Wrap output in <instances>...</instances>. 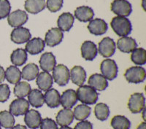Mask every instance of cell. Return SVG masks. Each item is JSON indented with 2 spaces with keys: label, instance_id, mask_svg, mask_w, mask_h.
Returning a JSON list of instances; mask_svg holds the SVG:
<instances>
[{
  "label": "cell",
  "instance_id": "cell-1",
  "mask_svg": "<svg viewBox=\"0 0 146 129\" xmlns=\"http://www.w3.org/2000/svg\"><path fill=\"white\" fill-rule=\"evenodd\" d=\"M110 26L118 36H126L131 32V23L125 17H114L110 22Z\"/></svg>",
  "mask_w": 146,
  "mask_h": 129
},
{
  "label": "cell",
  "instance_id": "cell-2",
  "mask_svg": "<svg viewBox=\"0 0 146 129\" xmlns=\"http://www.w3.org/2000/svg\"><path fill=\"white\" fill-rule=\"evenodd\" d=\"M78 100L86 105H92L98 100V93L96 90L88 85H81L76 92Z\"/></svg>",
  "mask_w": 146,
  "mask_h": 129
},
{
  "label": "cell",
  "instance_id": "cell-3",
  "mask_svg": "<svg viewBox=\"0 0 146 129\" xmlns=\"http://www.w3.org/2000/svg\"><path fill=\"white\" fill-rule=\"evenodd\" d=\"M124 77L127 82L130 83L137 84L143 83L146 77L145 70L142 66H131L126 69Z\"/></svg>",
  "mask_w": 146,
  "mask_h": 129
},
{
  "label": "cell",
  "instance_id": "cell-4",
  "mask_svg": "<svg viewBox=\"0 0 146 129\" xmlns=\"http://www.w3.org/2000/svg\"><path fill=\"white\" fill-rule=\"evenodd\" d=\"M55 83L59 86H64L69 83L70 79V70L66 66L58 64L53 70V77Z\"/></svg>",
  "mask_w": 146,
  "mask_h": 129
},
{
  "label": "cell",
  "instance_id": "cell-5",
  "mask_svg": "<svg viewBox=\"0 0 146 129\" xmlns=\"http://www.w3.org/2000/svg\"><path fill=\"white\" fill-rule=\"evenodd\" d=\"M112 12L120 17H127L131 14L132 7L127 0H114L111 3Z\"/></svg>",
  "mask_w": 146,
  "mask_h": 129
},
{
  "label": "cell",
  "instance_id": "cell-6",
  "mask_svg": "<svg viewBox=\"0 0 146 129\" xmlns=\"http://www.w3.org/2000/svg\"><path fill=\"white\" fill-rule=\"evenodd\" d=\"M145 99L143 93H135L130 96L128 108L133 114L141 112L145 109Z\"/></svg>",
  "mask_w": 146,
  "mask_h": 129
},
{
  "label": "cell",
  "instance_id": "cell-7",
  "mask_svg": "<svg viewBox=\"0 0 146 129\" xmlns=\"http://www.w3.org/2000/svg\"><path fill=\"white\" fill-rule=\"evenodd\" d=\"M100 70L102 74V75L109 80H113L118 75V66L114 60H104L100 66Z\"/></svg>",
  "mask_w": 146,
  "mask_h": 129
},
{
  "label": "cell",
  "instance_id": "cell-8",
  "mask_svg": "<svg viewBox=\"0 0 146 129\" xmlns=\"http://www.w3.org/2000/svg\"><path fill=\"white\" fill-rule=\"evenodd\" d=\"M115 48L116 45L114 40L110 37H105L99 43L97 51L102 56L105 58H110L115 53Z\"/></svg>",
  "mask_w": 146,
  "mask_h": 129
},
{
  "label": "cell",
  "instance_id": "cell-9",
  "mask_svg": "<svg viewBox=\"0 0 146 129\" xmlns=\"http://www.w3.org/2000/svg\"><path fill=\"white\" fill-rule=\"evenodd\" d=\"M29 109V103L24 98H19L12 101L10 105V112L14 116L25 114Z\"/></svg>",
  "mask_w": 146,
  "mask_h": 129
},
{
  "label": "cell",
  "instance_id": "cell-10",
  "mask_svg": "<svg viewBox=\"0 0 146 129\" xmlns=\"http://www.w3.org/2000/svg\"><path fill=\"white\" fill-rule=\"evenodd\" d=\"M28 14L21 10H17L9 14L7 22L12 27H20L25 24L28 21Z\"/></svg>",
  "mask_w": 146,
  "mask_h": 129
},
{
  "label": "cell",
  "instance_id": "cell-11",
  "mask_svg": "<svg viewBox=\"0 0 146 129\" xmlns=\"http://www.w3.org/2000/svg\"><path fill=\"white\" fill-rule=\"evenodd\" d=\"M31 33L29 30L24 27H17L14 28L10 34V39L14 43L23 44L27 42L31 39Z\"/></svg>",
  "mask_w": 146,
  "mask_h": 129
},
{
  "label": "cell",
  "instance_id": "cell-12",
  "mask_svg": "<svg viewBox=\"0 0 146 129\" xmlns=\"http://www.w3.org/2000/svg\"><path fill=\"white\" fill-rule=\"evenodd\" d=\"M64 34L58 28H52L48 30L45 36V44L49 47H55L62 42Z\"/></svg>",
  "mask_w": 146,
  "mask_h": 129
},
{
  "label": "cell",
  "instance_id": "cell-13",
  "mask_svg": "<svg viewBox=\"0 0 146 129\" xmlns=\"http://www.w3.org/2000/svg\"><path fill=\"white\" fill-rule=\"evenodd\" d=\"M108 26L105 21L101 18H96L90 21L88 25V29L89 32L95 36H100L106 33Z\"/></svg>",
  "mask_w": 146,
  "mask_h": 129
},
{
  "label": "cell",
  "instance_id": "cell-14",
  "mask_svg": "<svg viewBox=\"0 0 146 129\" xmlns=\"http://www.w3.org/2000/svg\"><path fill=\"white\" fill-rule=\"evenodd\" d=\"M41 114L35 109H29L25 114L24 122L30 129H37L41 123Z\"/></svg>",
  "mask_w": 146,
  "mask_h": 129
},
{
  "label": "cell",
  "instance_id": "cell-15",
  "mask_svg": "<svg viewBox=\"0 0 146 129\" xmlns=\"http://www.w3.org/2000/svg\"><path fill=\"white\" fill-rule=\"evenodd\" d=\"M78 102L76 91L72 89H68L63 92L60 96V104L65 109H71Z\"/></svg>",
  "mask_w": 146,
  "mask_h": 129
},
{
  "label": "cell",
  "instance_id": "cell-16",
  "mask_svg": "<svg viewBox=\"0 0 146 129\" xmlns=\"http://www.w3.org/2000/svg\"><path fill=\"white\" fill-rule=\"evenodd\" d=\"M80 50L82 57L86 61H93L98 53L96 45L91 41H85L82 44Z\"/></svg>",
  "mask_w": 146,
  "mask_h": 129
},
{
  "label": "cell",
  "instance_id": "cell-17",
  "mask_svg": "<svg viewBox=\"0 0 146 129\" xmlns=\"http://www.w3.org/2000/svg\"><path fill=\"white\" fill-rule=\"evenodd\" d=\"M40 66L41 69L46 72H50L53 71L54 67L56 65V57L52 53H45L40 57Z\"/></svg>",
  "mask_w": 146,
  "mask_h": 129
},
{
  "label": "cell",
  "instance_id": "cell-18",
  "mask_svg": "<svg viewBox=\"0 0 146 129\" xmlns=\"http://www.w3.org/2000/svg\"><path fill=\"white\" fill-rule=\"evenodd\" d=\"M137 47L135 40L129 36H123L117 42V48L120 51L125 53H130Z\"/></svg>",
  "mask_w": 146,
  "mask_h": 129
},
{
  "label": "cell",
  "instance_id": "cell-19",
  "mask_svg": "<svg viewBox=\"0 0 146 129\" xmlns=\"http://www.w3.org/2000/svg\"><path fill=\"white\" fill-rule=\"evenodd\" d=\"M88 85L96 91H105L108 86V80L100 74H94L91 75L88 81Z\"/></svg>",
  "mask_w": 146,
  "mask_h": 129
},
{
  "label": "cell",
  "instance_id": "cell-20",
  "mask_svg": "<svg viewBox=\"0 0 146 129\" xmlns=\"http://www.w3.org/2000/svg\"><path fill=\"white\" fill-rule=\"evenodd\" d=\"M45 42L40 37L33 38L29 40L26 45V51L31 55H36L43 51L45 48Z\"/></svg>",
  "mask_w": 146,
  "mask_h": 129
},
{
  "label": "cell",
  "instance_id": "cell-21",
  "mask_svg": "<svg viewBox=\"0 0 146 129\" xmlns=\"http://www.w3.org/2000/svg\"><path fill=\"white\" fill-rule=\"evenodd\" d=\"M70 75L72 82L78 86L83 85L86 79V72L80 66H74L70 71Z\"/></svg>",
  "mask_w": 146,
  "mask_h": 129
},
{
  "label": "cell",
  "instance_id": "cell-22",
  "mask_svg": "<svg viewBox=\"0 0 146 129\" xmlns=\"http://www.w3.org/2000/svg\"><path fill=\"white\" fill-rule=\"evenodd\" d=\"M75 18L70 13H64L58 17L57 25L62 32H69L72 27Z\"/></svg>",
  "mask_w": 146,
  "mask_h": 129
},
{
  "label": "cell",
  "instance_id": "cell-23",
  "mask_svg": "<svg viewBox=\"0 0 146 129\" xmlns=\"http://www.w3.org/2000/svg\"><path fill=\"white\" fill-rule=\"evenodd\" d=\"M36 83L41 91H47L50 89L53 86V77L49 72L42 71L39 73V75L36 77Z\"/></svg>",
  "mask_w": 146,
  "mask_h": 129
},
{
  "label": "cell",
  "instance_id": "cell-24",
  "mask_svg": "<svg viewBox=\"0 0 146 129\" xmlns=\"http://www.w3.org/2000/svg\"><path fill=\"white\" fill-rule=\"evenodd\" d=\"M56 123L60 126H68L73 122L74 115L71 109H61L56 115Z\"/></svg>",
  "mask_w": 146,
  "mask_h": 129
},
{
  "label": "cell",
  "instance_id": "cell-25",
  "mask_svg": "<svg viewBox=\"0 0 146 129\" xmlns=\"http://www.w3.org/2000/svg\"><path fill=\"white\" fill-rule=\"evenodd\" d=\"M44 99L47 106L50 108H56L60 105V94L54 88H50L45 92Z\"/></svg>",
  "mask_w": 146,
  "mask_h": 129
},
{
  "label": "cell",
  "instance_id": "cell-26",
  "mask_svg": "<svg viewBox=\"0 0 146 129\" xmlns=\"http://www.w3.org/2000/svg\"><path fill=\"white\" fill-rule=\"evenodd\" d=\"M94 16V13L92 8L88 6L78 7L75 10V17L81 22H88L92 20Z\"/></svg>",
  "mask_w": 146,
  "mask_h": 129
},
{
  "label": "cell",
  "instance_id": "cell-27",
  "mask_svg": "<svg viewBox=\"0 0 146 129\" xmlns=\"http://www.w3.org/2000/svg\"><path fill=\"white\" fill-rule=\"evenodd\" d=\"M25 10L32 14H37L45 8V0H26Z\"/></svg>",
  "mask_w": 146,
  "mask_h": 129
},
{
  "label": "cell",
  "instance_id": "cell-28",
  "mask_svg": "<svg viewBox=\"0 0 146 129\" xmlns=\"http://www.w3.org/2000/svg\"><path fill=\"white\" fill-rule=\"evenodd\" d=\"M28 99L30 105L36 108L41 107L45 103L44 95L38 89H34L30 91L28 95Z\"/></svg>",
  "mask_w": 146,
  "mask_h": 129
},
{
  "label": "cell",
  "instance_id": "cell-29",
  "mask_svg": "<svg viewBox=\"0 0 146 129\" xmlns=\"http://www.w3.org/2000/svg\"><path fill=\"white\" fill-rule=\"evenodd\" d=\"M27 51L22 48H18L12 53L10 56V60L12 64L15 66H21L26 63L27 61Z\"/></svg>",
  "mask_w": 146,
  "mask_h": 129
},
{
  "label": "cell",
  "instance_id": "cell-30",
  "mask_svg": "<svg viewBox=\"0 0 146 129\" xmlns=\"http://www.w3.org/2000/svg\"><path fill=\"white\" fill-rule=\"evenodd\" d=\"M39 75V68L35 64L31 63L26 65L21 71V78L26 80L32 81Z\"/></svg>",
  "mask_w": 146,
  "mask_h": 129
},
{
  "label": "cell",
  "instance_id": "cell-31",
  "mask_svg": "<svg viewBox=\"0 0 146 129\" xmlns=\"http://www.w3.org/2000/svg\"><path fill=\"white\" fill-rule=\"evenodd\" d=\"M5 78L11 84H17L21 79V72L15 66H10L5 71Z\"/></svg>",
  "mask_w": 146,
  "mask_h": 129
},
{
  "label": "cell",
  "instance_id": "cell-32",
  "mask_svg": "<svg viewBox=\"0 0 146 129\" xmlns=\"http://www.w3.org/2000/svg\"><path fill=\"white\" fill-rule=\"evenodd\" d=\"M91 109L86 104H80L74 109L73 115L77 120H85L91 114Z\"/></svg>",
  "mask_w": 146,
  "mask_h": 129
},
{
  "label": "cell",
  "instance_id": "cell-33",
  "mask_svg": "<svg viewBox=\"0 0 146 129\" xmlns=\"http://www.w3.org/2000/svg\"><path fill=\"white\" fill-rule=\"evenodd\" d=\"M110 125L113 129H129L131 122L123 115H115L111 120Z\"/></svg>",
  "mask_w": 146,
  "mask_h": 129
},
{
  "label": "cell",
  "instance_id": "cell-34",
  "mask_svg": "<svg viewBox=\"0 0 146 129\" xmlns=\"http://www.w3.org/2000/svg\"><path fill=\"white\" fill-rule=\"evenodd\" d=\"M131 59L136 65H144L146 64V50L144 48H136L131 52Z\"/></svg>",
  "mask_w": 146,
  "mask_h": 129
},
{
  "label": "cell",
  "instance_id": "cell-35",
  "mask_svg": "<svg viewBox=\"0 0 146 129\" xmlns=\"http://www.w3.org/2000/svg\"><path fill=\"white\" fill-rule=\"evenodd\" d=\"M94 114L96 118L100 120H106L110 115L109 107L104 103H99L95 106Z\"/></svg>",
  "mask_w": 146,
  "mask_h": 129
},
{
  "label": "cell",
  "instance_id": "cell-36",
  "mask_svg": "<svg viewBox=\"0 0 146 129\" xmlns=\"http://www.w3.org/2000/svg\"><path fill=\"white\" fill-rule=\"evenodd\" d=\"M15 124L13 115L8 111L0 112V125L6 129H10Z\"/></svg>",
  "mask_w": 146,
  "mask_h": 129
},
{
  "label": "cell",
  "instance_id": "cell-37",
  "mask_svg": "<svg viewBox=\"0 0 146 129\" xmlns=\"http://www.w3.org/2000/svg\"><path fill=\"white\" fill-rule=\"evenodd\" d=\"M31 91V86L27 82H19L15 84L14 88V94L18 98H24L29 95Z\"/></svg>",
  "mask_w": 146,
  "mask_h": 129
},
{
  "label": "cell",
  "instance_id": "cell-38",
  "mask_svg": "<svg viewBox=\"0 0 146 129\" xmlns=\"http://www.w3.org/2000/svg\"><path fill=\"white\" fill-rule=\"evenodd\" d=\"M64 0H47L45 6L51 13H56L62 9Z\"/></svg>",
  "mask_w": 146,
  "mask_h": 129
},
{
  "label": "cell",
  "instance_id": "cell-39",
  "mask_svg": "<svg viewBox=\"0 0 146 129\" xmlns=\"http://www.w3.org/2000/svg\"><path fill=\"white\" fill-rule=\"evenodd\" d=\"M11 6L8 0H0V19H4L9 15Z\"/></svg>",
  "mask_w": 146,
  "mask_h": 129
},
{
  "label": "cell",
  "instance_id": "cell-40",
  "mask_svg": "<svg viewBox=\"0 0 146 129\" xmlns=\"http://www.w3.org/2000/svg\"><path fill=\"white\" fill-rule=\"evenodd\" d=\"M10 96V90L7 84L0 85V102H5Z\"/></svg>",
  "mask_w": 146,
  "mask_h": 129
},
{
  "label": "cell",
  "instance_id": "cell-41",
  "mask_svg": "<svg viewBox=\"0 0 146 129\" xmlns=\"http://www.w3.org/2000/svg\"><path fill=\"white\" fill-rule=\"evenodd\" d=\"M40 129H58L57 123L51 118H45L42 120L40 123Z\"/></svg>",
  "mask_w": 146,
  "mask_h": 129
},
{
  "label": "cell",
  "instance_id": "cell-42",
  "mask_svg": "<svg viewBox=\"0 0 146 129\" xmlns=\"http://www.w3.org/2000/svg\"><path fill=\"white\" fill-rule=\"evenodd\" d=\"M74 129H93V125L88 120H81L77 123Z\"/></svg>",
  "mask_w": 146,
  "mask_h": 129
},
{
  "label": "cell",
  "instance_id": "cell-43",
  "mask_svg": "<svg viewBox=\"0 0 146 129\" xmlns=\"http://www.w3.org/2000/svg\"><path fill=\"white\" fill-rule=\"evenodd\" d=\"M5 79V71L2 66H0V83H3Z\"/></svg>",
  "mask_w": 146,
  "mask_h": 129
},
{
  "label": "cell",
  "instance_id": "cell-44",
  "mask_svg": "<svg viewBox=\"0 0 146 129\" xmlns=\"http://www.w3.org/2000/svg\"><path fill=\"white\" fill-rule=\"evenodd\" d=\"M10 129H27V128L25 126H23V125L18 124L16 126H13V127Z\"/></svg>",
  "mask_w": 146,
  "mask_h": 129
},
{
  "label": "cell",
  "instance_id": "cell-45",
  "mask_svg": "<svg viewBox=\"0 0 146 129\" xmlns=\"http://www.w3.org/2000/svg\"><path fill=\"white\" fill-rule=\"evenodd\" d=\"M137 129H146V123L145 122H142L137 126Z\"/></svg>",
  "mask_w": 146,
  "mask_h": 129
},
{
  "label": "cell",
  "instance_id": "cell-46",
  "mask_svg": "<svg viewBox=\"0 0 146 129\" xmlns=\"http://www.w3.org/2000/svg\"><path fill=\"white\" fill-rule=\"evenodd\" d=\"M59 129H72V128L69 127V126H62Z\"/></svg>",
  "mask_w": 146,
  "mask_h": 129
},
{
  "label": "cell",
  "instance_id": "cell-47",
  "mask_svg": "<svg viewBox=\"0 0 146 129\" xmlns=\"http://www.w3.org/2000/svg\"><path fill=\"white\" fill-rule=\"evenodd\" d=\"M143 120H145V109H144L143 110Z\"/></svg>",
  "mask_w": 146,
  "mask_h": 129
},
{
  "label": "cell",
  "instance_id": "cell-48",
  "mask_svg": "<svg viewBox=\"0 0 146 129\" xmlns=\"http://www.w3.org/2000/svg\"><path fill=\"white\" fill-rule=\"evenodd\" d=\"M0 129H1V125H0Z\"/></svg>",
  "mask_w": 146,
  "mask_h": 129
}]
</instances>
